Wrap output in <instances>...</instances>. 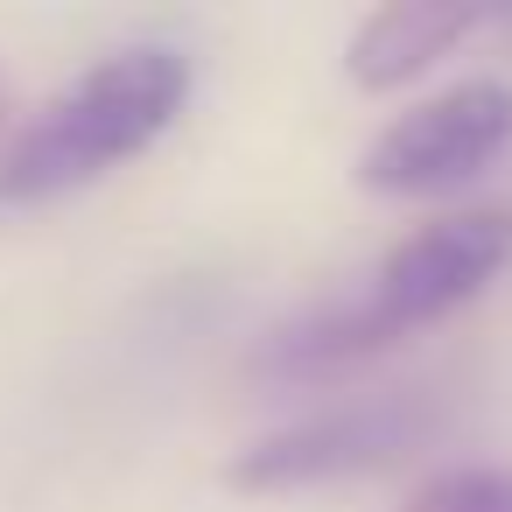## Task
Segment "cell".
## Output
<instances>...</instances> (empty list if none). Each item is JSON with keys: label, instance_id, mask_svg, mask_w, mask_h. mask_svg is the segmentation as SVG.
<instances>
[{"label": "cell", "instance_id": "5b68a950", "mask_svg": "<svg viewBox=\"0 0 512 512\" xmlns=\"http://www.w3.org/2000/svg\"><path fill=\"white\" fill-rule=\"evenodd\" d=\"M477 15L470 8H428V0H400V8H379L358 36H351V78L365 92H393L414 71H428L456 36H470Z\"/></svg>", "mask_w": 512, "mask_h": 512}, {"label": "cell", "instance_id": "3957f363", "mask_svg": "<svg viewBox=\"0 0 512 512\" xmlns=\"http://www.w3.org/2000/svg\"><path fill=\"white\" fill-rule=\"evenodd\" d=\"M512 141V92L491 78L449 85L428 106L400 113L358 162V183L379 197H435L470 176H484Z\"/></svg>", "mask_w": 512, "mask_h": 512}, {"label": "cell", "instance_id": "7a4b0ae2", "mask_svg": "<svg viewBox=\"0 0 512 512\" xmlns=\"http://www.w3.org/2000/svg\"><path fill=\"white\" fill-rule=\"evenodd\" d=\"M183 99H190V57L169 43H141V50L92 64L0 148V211L57 204L113 176L120 162H134L141 148L169 134Z\"/></svg>", "mask_w": 512, "mask_h": 512}, {"label": "cell", "instance_id": "277c9868", "mask_svg": "<svg viewBox=\"0 0 512 512\" xmlns=\"http://www.w3.org/2000/svg\"><path fill=\"white\" fill-rule=\"evenodd\" d=\"M428 428H435V407H421V400H358V407H337V414H316V421H295V428L253 442L232 463V484H246V491H295V484L351 477V470L393 463Z\"/></svg>", "mask_w": 512, "mask_h": 512}, {"label": "cell", "instance_id": "6da1fadb", "mask_svg": "<svg viewBox=\"0 0 512 512\" xmlns=\"http://www.w3.org/2000/svg\"><path fill=\"white\" fill-rule=\"evenodd\" d=\"M505 260H512V211L435 218V225H421L414 239H400V246L379 260V274H372L365 295L323 302L316 316L288 323V330L267 344L260 372H267V379H330V372H344V365L386 351L393 337H407V330H421V323L463 309Z\"/></svg>", "mask_w": 512, "mask_h": 512}, {"label": "cell", "instance_id": "52a82bcc", "mask_svg": "<svg viewBox=\"0 0 512 512\" xmlns=\"http://www.w3.org/2000/svg\"><path fill=\"white\" fill-rule=\"evenodd\" d=\"M0 120H8V85H0Z\"/></svg>", "mask_w": 512, "mask_h": 512}, {"label": "cell", "instance_id": "8992f818", "mask_svg": "<svg viewBox=\"0 0 512 512\" xmlns=\"http://www.w3.org/2000/svg\"><path fill=\"white\" fill-rule=\"evenodd\" d=\"M407 512H512V470H491V463L442 470L435 484L414 491Z\"/></svg>", "mask_w": 512, "mask_h": 512}]
</instances>
